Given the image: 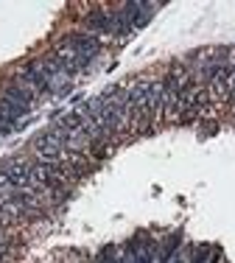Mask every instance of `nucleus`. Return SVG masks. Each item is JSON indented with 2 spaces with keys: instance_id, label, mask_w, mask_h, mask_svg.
I'll list each match as a JSON object with an SVG mask.
<instances>
[{
  "instance_id": "f257e3e1",
  "label": "nucleus",
  "mask_w": 235,
  "mask_h": 263,
  "mask_svg": "<svg viewBox=\"0 0 235 263\" xmlns=\"http://www.w3.org/2000/svg\"><path fill=\"white\" fill-rule=\"evenodd\" d=\"M59 36L73 48V51H76L82 73H92V65L104 56V40H101V36L90 34V31H84V28L65 31V34H59Z\"/></svg>"
},
{
  "instance_id": "f03ea898",
  "label": "nucleus",
  "mask_w": 235,
  "mask_h": 263,
  "mask_svg": "<svg viewBox=\"0 0 235 263\" xmlns=\"http://www.w3.org/2000/svg\"><path fill=\"white\" fill-rule=\"evenodd\" d=\"M14 76L23 81L26 87H31V90L40 96V101H48V98H56V92H53L51 81L45 79V73H42L40 62H36V56H31V59H23L20 65H17Z\"/></svg>"
},
{
  "instance_id": "7ed1b4c3",
  "label": "nucleus",
  "mask_w": 235,
  "mask_h": 263,
  "mask_svg": "<svg viewBox=\"0 0 235 263\" xmlns=\"http://www.w3.org/2000/svg\"><path fill=\"white\" fill-rule=\"evenodd\" d=\"M28 168H31V157H26V154H9V157L0 160V174H6V179L17 191H34Z\"/></svg>"
},
{
  "instance_id": "20e7f679",
  "label": "nucleus",
  "mask_w": 235,
  "mask_h": 263,
  "mask_svg": "<svg viewBox=\"0 0 235 263\" xmlns=\"http://www.w3.org/2000/svg\"><path fill=\"white\" fill-rule=\"evenodd\" d=\"M0 96H6V98H11V101H17V104H26L34 109L36 104H40V96H36L31 87H26L17 76H6V79H0Z\"/></svg>"
},
{
  "instance_id": "39448f33",
  "label": "nucleus",
  "mask_w": 235,
  "mask_h": 263,
  "mask_svg": "<svg viewBox=\"0 0 235 263\" xmlns=\"http://www.w3.org/2000/svg\"><path fill=\"white\" fill-rule=\"evenodd\" d=\"M65 162H67V171L73 174L76 182H82V179H87L90 174L98 171V162L87 152H65Z\"/></svg>"
},
{
  "instance_id": "423d86ee",
  "label": "nucleus",
  "mask_w": 235,
  "mask_h": 263,
  "mask_svg": "<svg viewBox=\"0 0 235 263\" xmlns=\"http://www.w3.org/2000/svg\"><path fill=\"white\" fill-rule=\"evenodd\" d=\"M0 112H6L9 118H14L17 123L20 121H26V118L31 115V106H26V104H17V101H11V98H6V96H0Z\"/></svg>"
},
{
  "instance_id": "0eeeda50",
  "label": "nucleus",
  "mask_w": 235,
  "mask_h": 263,
  "mask_svg": "<svg viewBox=\"0 0 235 263\" xmlns=\"http://www.w3.org/2000/svg\"><path fill=\"white\" fill-rule=\"evenodd\" d=\"M14 187H11V182L6 179V174H0V193H11Z\"/></svg>"
},
{
  "instance_id": "6e6552de",
  "label": "nucleus",
  "mask_w": 235,
  "mask_h": 263,
  "mask_svg": "<svg viewBox=\"0 0 235 263\" xmlns=\"http://www.w3.org/2000/svg\"><path fill=\"white\" fill-rule=\"evenodd\" d=\"M3 199H6V193H0V204H3Z\"/></svg>"
}]
</instances>
